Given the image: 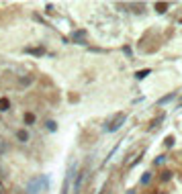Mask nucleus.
Listing matches in <instances>:
<instances>
[{"label":"nucleus","instance_id":"3","mask_svg":"<svg viewBox=\"0 0 182 194\" xmlns=\"http://www.w3.org/2000/svg\"><path fill=\"white\" fill-rule=\"evenodd\" d=\"M74 170H76V166H72L70 174L66 176V180H64V192H61V194H68V190H70V182H72V178H74Z\"/></svg>","mask_w":182,"mask_h":194},{"label":"nucleus","instance_id":"8","mask_svg":"<svg viewBox=\"0 0 182 194\" xmlns=\"http://www.w3.org/2000/svg\"><path fill=\"white\" fill-rule=\"evenodd\" d=\"M145 76H149V69H141V72H137V74H135L137 80H143Z\"/></svg>","mask_w":182,"mask_h":194},{"label":"nucleus","instance_id":"7","mask_svg":"<svg viewBox=\"0 0 182 194\" xmlns=\"http://www.w3.org/2000/svg\"><path fill=\"white\" fill-rule=\"evenodd\" d=\"M174 96H176V94L172 92V94H168V96H164V98H160V100H158V104H166V102H170V100L174 98Z\"/></svg>","mask_w":182,"mask_h":194},{"label":"nucleus","instance_id":"14","mask_svg":"<svg viewBox=\"0 0 182 194\" xmlns=\"http://www.w3.org/2000/svg\"><path fill=\"white\" fill-rule=\"evenodd\" d=\"M47 129H49V131H55V129H57V125L53 123V121H47Z\"/></svg>","mask_w":182,"mask_h":194},{"label":"nucleus","instance_id":"12","mask_svg":"<svg viewBox=\"0 0 182 194\" xmlns=\"http://www.w3.org/2000/svg\"><path fill=\"white\" fill-rule=\"evenodd\" d=\"M162 121H164V114H162V116H158V119H156V121L149 125V129H156V127H158V123H162Z\"/></svg>","mask_w":182,"mask_h":194},{"label":"nucleus","instance_id":"11","mask_svg":"<svg viewBox=\"0 0 182 194\" xmlns=\"http://www.w3.org/2000/svg\"><path fill=\"white\" fill-rule=\"evenodd\" d=\"M25 123H27V125H31V123H35V114L27 113V114H25Z\"/></svg>","mask_w":182,"mask_h":194},{"label":"nucleus","instance_id":"13","mask_svg":"<svg viewBox=\"0 0 182 194\" xmlns=\"http://www.w3.org/2000/svg\"><path fill=\"white\" fill-rule=\"evenodd\" d=\"M170 178H172V172H162V180L164 182H168Z\"/></svg>","mask_w":182,"mask_h":194},{"label":"nucleus","instance_id":"6","mask_svg":"<svg viewBox=\"0 0 182 194\" xmlns=\"http://www.w3.org/2000/svg\"><path fill=\"white\" fill-rule=\"evenodd\" d=\"M16 139H21V141H29V133L27 131H16Z\"/></svg>","mask_w":182,"mask_h":194},{"label":"nucleus","instance_id":"2","mask_svg":"<svg viewBox=\"0 0 182 194\" xmlns=\"http://www.w3.org/2000/svg\"><path fill=\"white\" fill-rule=\"evenodd\" d=\"M84 39H86V31H84V29H80V31H74V33H72V41L78 43V45L84 43Z\"/></svg>","mask_w":182,"mask_h":194},{"label":"nucleus","instance_id":"1","mask_svg":"<svg viewBox=\"0 0 182 194\" xmlns=\"http://www.w3.org/2000/svg\"><path fill=\"white\" fill-rule=\"evenodd\" d=\"M125 121H127V114H125V113H119V114L113 119V121L106 125V131H111V133H113V131H117V129H121Z\"/></svg>","mask_w":182,"mask_h":194},{"label":"nucleus","instance_id":"5","mask_svg":"<svg viewBox=\"0 0 182 194\" xmlns=\"http://www.w3.org/2000/svg\"><path fill=\"white\" fill-rule=\"evenodd\" d=\"M27 53H33V55H43V53H45V49H43V47H39V49H31V47H27Z\"/></svg>","mask_w":182,"mask_h":194},{"label":"nucleus","instance_id":"9","mask_svg":"<svg viewBox=\"0 0 182 194\" xmlns=\"http://www.w3.org/2000/svg\"><path fill=\"white\" fill-rule=\"evenodd\" d=\"M156 8H158V12H166V10H168V4H164V2H156Z\"/></svg>","mask_w":182,"mask_h":194},{"label":"nucleus","instance_id":"15","mask_svg":"<svg viewBox=\"0 0 182 194\" xmlns=\"http://www.w3.org/2000/svg\"><path fill=\"white\" fill-rule=\"evenodd\" d=\"M172 145H174V137L170 135V137L166 139V147H172Z\"/></svg>","mask_w":182,"mask_h":194},{"label":"nucleus","instance_id":"16","mask_svg":"<svg viewBox=\"0 0 182 194\" xmlns=\"http://www.w3.org/2000/svg\"><path fill=\"white\" fill-rule=\"evenodd\" d=\"M180 106H182V98H180Z\"/></svg>","mask_w":182,"mask_h":194},{"label":"nucleus","instance_id":"10","mask_svg":"<svg viewBox=\"0 0 182 194\" xmlns=\"http://www.w3.org/2000/svg\"><path fill=\"white\" fill-rule=\"evenodd\" d=\"M149 180H151V172H145L141 176V184H149Z\"/></svg>","mask_w":182,"mask_h":194},{"label":"nucleus","instance_id":"4","mask_svg":"<svg viewBox=\"0 0 182 194\" xmlns=\"http://www.w3.org/2000/svg\"><path fill=\"white\" fill-rule=\"evenodd\" d=\"M10 108V100L8 98H0V110L4 113V110H8Z\"/></svg>","mask_w":182,"mask_h":194}]
</instances>
